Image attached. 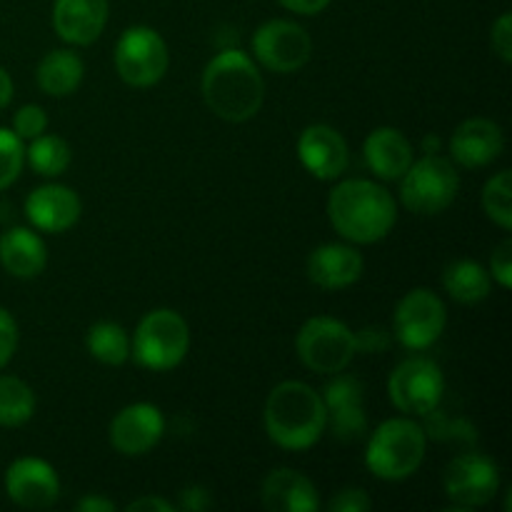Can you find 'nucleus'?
Listing matches in <instances>:
<instances>
[{
	"instance_id": "nucleus-1",
	"label": "nucleus",
	"mask_w": 512,
	"mask_h": 512,
	"mask_svg": "<svg viewBox=\"0 0 512 512\" xmlns=\"http://www.w3.org/2000/svg\"><path fill=\"white\" fill-rule=\"evenodd\" d=\"M263 418L268 438L285 450L313 448L328 428L323 395L298 380H285L270 390Z\"/></svg>"
},
{
	"instance_id": "nucleus-2",
	"label": "nucleus",
	"mask_w": 512,
	"mask_h": 512,
	"mask_svg": "<svg viewBox=\"0 0 512 512\" xmlns=\"http://www.w3.org/2000/svg\"><path fill=\"white\" fill-rule=\"evenodd\" d=\"M328 218L333 228L353 243H378L398 220L395 200L373 180H345L328 198Z\"/></svg>"
},
{
	"instance_id": "nucleus-3",
	"label": "nucleus",
	"mask_w": 512,
	"mask_h": 512,
	"mask_svg": "<svg viewBox=\"0 0 512 512\" xmlns=\"http://www.w3.org/2000/svg\"><path fill=\"white\" fill-rule=\"evenodd\" d=\"M203 98L218 118L245 123L263 105V75L245 53L223 50L205 65Z\"/></svg>"
},
{
	"instance_id": "nucleus-4",
	"label": "nucleus",
	"mask_w": 512,
	"mask_h": 512,
	"mask_svg": "<svg viewBox=\"0 0 512 512\" xmlns=\"http://www.w3.org/2000/svg\"><path fill=\"white\" fill-rule=\"evenodd\" d=\"M425 430L410 418L385 420L370 438L365 465L380 480H405L425 458Z\"/></svg>"
},
{
	"instance_id": "nucleus-5",
	"label": "nucleus",
	"mask_w": 512,
	"mask_h": 512,
	"mask_svg": "<svg viewBox=\"0 0 512 512\" xmlns=\"http://www.w3.org/2000/svg\"><path fill=\"white\" fill-rule=\"evenodd\" d=\"M190 348V330L183 315L175 310L160 308L140 320L133 338V358L143 368L163 373L183 363Z\"/></svg>"
},
{
	"instance_id": "nucleus-6",
	"label": "nucleus",
	"mask_w": 512,
	"mask_h": 512,
	"mask_svg": "<svg viewBox=\"0 0 512 512\" xmlns=\"http://www.w3.org/2000/svg\"><path fill=\"white\" fill-rule=\"evenodd\" d=\"M400 180V198L405 208L418 215L443 213L448 205H453L460 190V178L453 163L433 153L420 158L418 163L413 160Z\"/></svg>"
},
{
	"instance_id": "nucleus-7",
	"label": "nucleus",
	"mask_w": 512,
	"mask_h": 512,
	"mask_svg": "<svg viewBox=\"0 0 512 512\" xmlns=\"http://www.w3.org/2000/svg\"><path fill=\"white\" fill-rule=\"evenodd\" d=\"M295 345L305 368L320 375L343 373L358 353L355 333L335 318H310L300 328Z\"/></svg>"
},
{
	"instance_id": "nucleus-8",
	"label": "nucleus",
	"mask_w": 512,
	"mask_h": 512,
	"mask_svg": "<svg viewBox=\"0 0 512 512\" xmlns=\"http://www.w3.org/2000/svg\"><path fill=\"white\" fill-rule=\"evenodd\" d=\"M388 393L400 413L420 418L435 413L445 393L443 370L428 358L403 360L390 375Z\"/></svg>"
},
{
	"instance_id": "nucleus-9",
	"label": "nucleus",
	"mask_w": 512,
	"mask_h": 512,
	"mask_svg": "<svg viewBox=\"0 0 512 512\" xmlns=\"http://www.w3.org/2000/svg\"><path fill=\"white\" fill-rule=\"evenodd\" d=\"M168 45L153 28H128L115 48V68L120 78L133 88H150L168 70Z\"/></svg>"
},
{
	"instance_id": "nucleus-10",
	"label": "nucleus",
	"mask_w": 512,
	"mask_h": 512,
	"mask_svg": "<svg viewBox=\"0 0 512 512\" xmlns=\"http://www.w3.org/2000/svg\"><path fill=\"white\" fill-rule=\"evenodd\" d=\"M445 495L460 510L483 508L498 495L500 470L488 455L465 453L448 463L443 475Z\"/></svg>"
},
{
	"instance_id": "nucleus-11",
	"label": "nucleus",
	"mask_w": 512,
	"mask_h": 512,
	"mask_svg": "<svg viewBox=\"0 0 512 512\" xmlns=\"http://www.w3.org/2000/svg\"><path fill=\"white\" fill-rule=\"evenodd\" d=\"M448 313L433 290L415 288L395 308L393 328L403 348L425 350L443 335Z\"/></svg>"
},
{
	"instance_id": "nucleus-12",
	"label": "nucleus",
	"mask_w": 512,
	"mask_h": 512,
	"mask_svg": "<svg viewBox=\"0 0 512 512\" xmlns=\"http://www.w3.org/2000/svg\"><path fill=\"white\" fill-rule=\"evenodd\" d=\"M253 53L273 73H295L313 55V40L290 20H270L253 35Z\"/></svg>"
},
{
	"instance_id": "nucleus-13",
	"label": "nucleus",
	"mask_w": 512,
	"mask_h": 512,
	"mask_svg": "<svg viewBox=\"0 0 512 512\" xmlns=\"http://www.w3.org/2000/svg\"><path fill=\"white\" fill-rule=\"evenodd\" d=\"M163 433V413L150 403L128 405L110 423V443L120 455H128V458L150 453L160 443Z\"/></svg>"
},
{
	"instance_id": "nucleus-14",
	"label": "nucleus",
	"mask_w": 512,
	"mask_h": 512,
	"mask_svg": "<svg viewBox=\"0 0 512 512\" xmlns=\"http://www.w3.org/2000/svg\"><path fill=\"white\" fill-rule=\"evenodd\" d=\"M5 490L20 508L45 510L58 500L60 480L45 460L18 458L5 473Z\"/></svg>"
},
{
	"instance_id": "nucleus-15",
	"label": "nucleus",
	"mask_w": 512,
	"mask_h": 512,
	"mask_svg": "<svg viewBox=\"0 0 512 512\" xmlns=\"http://www.w3.org/2000/svg\"><path fill=\"white\" fill-rule=\"evenodd\" d=\"M300 163L320 180H335L350 163V150L343 135L330 125H310L298 140Z\"/></svg>"
},
{
	"instance_id": "nucleus-16",
	"label": "nucleus",
	"mask_w": 512,
	"mask_h": 512,
	"mask_svg": "<svg viewBox=\"0 0 512 512\" xmlns=\"http://www.w3.org/2000/svg\"><path fill=\"white\" fill-rule=\"evenodd\" d=\"M323 403L328 408V423L333 420V433L340 440H358L368 430L363 410V385L358 378L335 373L325 385Z\"/></svg>"
},
{
	"instance_id": "nucleus-17",
	"label": "nucleus",
	"mask_w": 512,
	"mask_h": 512,
	"mask_svg": "<svg viewBox=\"0 0 512 512\" xmlns=\"http://www.w3.org/2000/svg\"><path fill=\"white\" fill-rule=\"evenodd\" d=\"M505 148L503 130L488 118H470L455 128L450 153L465 168H483L500 158Z\"/></svg>"
},
{
	"instance_id": "nucleus-18",
	"label": "nucleus",
	"mask_w": 512,
	"mask_h": 512,
	"mask_svg": "<svg viewBox=\"0 0 512 512\" xmlns=\"http://www.w3.org/2000/svg\"><path fill=\"white\" fill-rule=\"evenodd\" d=\"M25 215L30 223L45 233H65L80 218V198L65 185L35 188L25 200Z\"/></svg>"
},
{
	"instance_id": "nucleus-19",
	"label": "nucleus",
	"mask_w": 512,
	"mask_h": 512,
	"mask_svg": "<svg viewBox=\"0 0 512 512\" xmlns=\"http://www.w3.org/2000/svg\"><path fill=\"white\" fill-rule=\"evenodd\" d=\"M105 23H108V0H55L53 28L65 43H95Z\"/></svg>"
},
{
	"instance_id": "nucleus-20",
	"label": "nucleus",
	"mask_w": 512,
	"mask_h": 512,
	"mask_svg": "<svg viewBox=\"0 0 512 512\" xmlns=\"http://www.w3.org/2000/svg\"><path fill=\"white\" fill-rule=\"evenodd\" d=\"M363 275V255L350 245L328 243L308 255V278L323 290H343Z\"/></svg>"
},
{
	"instance_id": "nucleus-21",
	"label": "nucleus",
	"mask_w": 512,
	"mask_h": 512,
	"mask_svg": "<svg viewBox=\"0 0 512 512\" xmlns=\"http://www.w3.org/2000/svg\"><path fill=\"white\" fill-rule=\"evenodd\" d=\"M263 508L270 512H315L320 508L318 490L303 473L280 468L265 478Z\"/></svg>"
},
{
	"instance_id": "nucleus-22",
	"label": "nucleus",
	"mask_w": 512,
	"mask_h": 512,
	"mask_svg": "<svg viewBox=\"0 0 512 512\" xmlns=\"http://www.w3.org/2000/svg\"><path fill=\"white\" fill-rule=\"evenodd\" d=\"M365 163L378 178L400 180L413 165V145L400 130L378 128L365 138Z\"/></svg>"
},
{
	"instance_id": "nucleus-23",
	"label": "nucleus",
	"mask_w": 512,
	"mask_h": 512,
	"mask_svg": "<svg viewBox=\"0 0 512 512\" xmlns=\"http://www.w3.org/2000/svg\"><path fill=\"white\" fill-rule=\"evenodd\" d=\"M0 263L15 278H35L45 270V243L28 228H13L0 235Z\"/></svg>"
},
{
	"instance_id": "nucleus-24",
	"label": "nucleus",
	"mask_w": 512,
	"mask_h": 512,
	"mask_svg": "<svg viewBox=\"0 0 512 512\" xmlns=\"http://www.w3.org/2000/svg\"><path fill=\"white\" fill-rule=\"evenodd\" d=\"M83 73V60L73 50H53L40 60L38 85L50 98H65L78 90Z\"/></svg>"
},
{
	"instance_id": "nucleus-25",
	"label": "nucleus",
	"mask_w": 512,
	"mask_h": 512,
	"mask_svg": "<svg viewBox=\"0 0 512 512\" xmlns=\"http://www.w3.org/2000/svg\"><path fill=\"white\" fill-rule=\"evenodd\" d=\"M443 285L453 300L463 305H475L490 295L488 270L473 260H458L443 273Z\"/></svg>"
},
{
	"instance_id": "nucleus-26",
	"label": "nucleus",
	"mask_w": 512,
	"mask_h": 512,
	"mask_svg": "<svg viewBox=\"0 0 512 512\" xmlns=\"http://www.w3.org/2000/svg\"><path fill=\"white\" fill-rule=\"evenodd\" d=\"M85 348L105 365H123L130 358V338L118 323H95L85 335Z\"/></svg>"
},
{
	"instance_id": "nucleus-27",
	"label": "nucleus",
	"mask_w": 512,
	"mask_h": 512,
	"mask_svg": "<svg viewBox=\"0 0 512 512\" xmlns=\"http://www.w3.org/2000/svg\"><path fill=\"white\" fill-rule=\"evenodd\" d=\"M35 413V395L28 383L13 375H0V425L18 428Z\"/></svg>"
},
{
	"instance_id": "nucleus-28",
	"label": "nucleus",
	"mask_w": 512,
	"mask_h": 512,
	"mask_svg": "<svg viewBox=\"0 0 512 512\" xmlns=\"http://www.w3.org/2000/svg\"><path fill=\"white\" fill-rule=\"evenodd\" d=\"M30 168L45 178H58L70 165V148L58 135H38L30 140V148L25 150Z\"/></svg>"
},
{
	"instance_id": "nucleus-29",
	"label": "nucleus",
	"mask_w": 512,
	"mask_h": 512,
	"mask_svg": "<svg viewBox=\"0 0 512 512\" xmlns=\"http://www.w3.org/2000/svg\"><path fill=\"white\" fill-rule=\"evenodd\" d=\"M483 208L493 223L503 230L512 228V173L500 170L498 175L485 183L483 190Z\"/></svg>"
},
{
	"instance_id": "nucleus-30",
	"label": "nucleus",
	"mask_w": 512,
	"mask_h": 512,
	"mask_svg": "<svg viewBox=\"0 0 512 512\" xmlns=\"http://www.w3.org/2000/svg\"><path fill=\"white\" fill-rule=\"evenodd\" d=\"M25 163L23 140L8 128H0V190L13 185L18 180Z\"/></svg>"
},
{
	"instance_id": "nucleus-31",
	"label": "nucleus",
	"mask_w": 512,
	"mask_h": 512,
	"mask_svg": "<svg viewBox=\"0 0 512 512\" xmlns=\"http://www.w3.org/2000/svg\"><path fill=\"white\" fill-rule=\"evenodd\" d=\"M13 128L20 140H33L45 133V128H48V115H45V110L40 105H25V108H20L15 113Z\"/></svg>"
},
{
	"instance_id": "nucleus-32",
	"label": "nucleus",
	"mask_w": 512,
	"mask_h": 512,
	"mask_svg": "<svg viewBox=\"0 0 512 512\" xmlns=\"http://www.w3.org/2000/svg\"><path fill=\"white\" fill-rule=\"evenodd\" d=\"M490 45L498 53V58L503 63L512 60V15L503 13L493 25V33H490Z\"/></svg>"
},
{
	"instance_id": "nucleus-33",
	"label": "nucleus",
	"mask_w": 512,
	"mask_h": 512,
	"mask_svg": "<svg viewBox=\"0 0 512 512\" xmlns=\"http://www.w3.org/2000/svg\"><path fill=\"white\" fill-rule=\"evenodd\" d=\"M490 270H493V278L498 280L505 290L512 288V240H503V243L493 250Z\"/></svg>"
},
{
	"instance_id": "nucleus-34",
	"label": "nucleus",
	"mask_w": 512,
	"mask_h": 512,
	"mask_svg": "<svg viewBox=\"0 0 512 512\" xmlns=\"http://www.w3.org/2000/svg\"><path fill=\"white\" fill-rule=\"evenodd\" d=\"M370 498L365 490L360 488H345L340 490L338 495H335L333 500H330V512H365L370 510Z\"/></svg>"
},
{
	"instance_id": "nucleus-35",
	"label": "nucleus",
	"mask_w": 512,
	"mask_h": 512,
	"mask_svg": "<svg viewBox=\"0 0 512 512\" xmlns=\"http://www.w3.org/2000/svg\"><path fill=\"white\" fill-rule=\"evenodd\" d=\"M18 348V323L5 308H0V368L13 358Z\"/></svg>"
},
{
	"instance_id": "nucleus-36",
	"label": "nucleus",
	"mask_w": 512,
	"mask_h": 512,
	"mask_svg": "<svg viewBox=\"0 0 512 512\" xmlns=\"http://www.w3.org/2000/svg\"><path fill=\"white\" fill-rule=\"evenodd\" d=\"M390 343V335L388 330L383 328H363L360 333H355V345H358V350H365V353H380V350L388 348Z\"/></svg>"
},
{
	"instance_id": "nucleus-37",
	"label": "nucleus",
	"mask_w": 512,
	"mask_h": 512,
	"mask_svg": "<svg viewBox=\"0 0 512 512\" xmlns=\"http://www.w3.org/2000/svg\"><path fill=\"white\" fill-rule=\"evenodd\" d=\"M210 493L205 488H200V485H188V488L180 493V510H193V512H200V510H208L210 508Z\"/></svg>"
},
{
	"instance_id": "nucleus-38",
	"label": "nucleus",
	"mask_w": 512,
	"mask_h": 512,
	"mask_svg": "<svg viewBox=\"0 0 512 512\" xmlns=\"http://www.w3.org/2000/svg\"><path fill=\"white\" fill-rule=\"evenodd\" d=\"M278 3L285 5L288 10H293V13L315 15V13H320V10L328 8L330 0H278Z\"/></svg>"
},
{
	"instance_id": "nucleus-39",
	"label": "nucleus",
	"mask_w": 512,
	"mask_h": 512,
	"mask_svg": "<svg viewBox=\"0 0 512 512\" xmlns=\"http://www.w3.org/2000/svg\"><path fill=\"white\" fill-rule=\"evenodd\" d=\"M75 508H78L80 512H113L115 503H113V500L98 498V495H88V498L80 500Z\"/></svg>"
},
{
	"instance_id": "nucleus-40",
	"label": "nucleus",
	"mask_w": 512,
	"mask_h": 512,
	"mask_svg": "<svg viewBox=\"0 0 512 512\" xmlns=\"http://www.w3.org/2000/svg\"><path fill=\"white\" fill-rule=\"evenodd\" d=\"M125 510H130V512H140V510L170 512L173 510V503H168V500H163V498H140V500H135V503H130Z\"/></svg>"
},
{
	"instance_id": "nucleus-41",
	"label": "nucleus",
	"mask_w": 512,
	"mask_h": 512,
	"mask_svg": "<svg viewBox=\"0 0 512 512\" xmlns=\"http://www.w3.org/2000/svg\"><path fill=\"white\" fill-rule=\"evenodd\" d=\"M10 100H13V80H10V75L0 68V110H3Z\"/></svg>"
},
{
	"instance_id": "nucleus-42",
	"label": "nucleus",
	"mask_w": 512,
	"mask_h": 512,
	"mask_svg": "<svg viewBox=\"0 0 512 512\" xmlns=\"http://www.w3.org/2000/svg\"><path fill=\"white\" fill-rule=\"evenodd\" d=\"M425 153H433V150H438V145H440V140L438 138H425Z\"/></svg>"
}]
</instances>
